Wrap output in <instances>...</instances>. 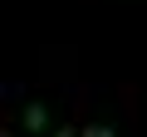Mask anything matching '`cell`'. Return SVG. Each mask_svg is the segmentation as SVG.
<instances>
[{"label": "cell", "instance_id": "7a4b0ae2", "mask_svg": "<svg viewBox=\"0 0 147 137\" xmlns=\"http://www.w3.org/2000/svg\"><path fill=\"white\" fill-rule=\"evenodd\" d=\"M84 137H113V127H108V122H88V127H84Z\"/></svg>", "mask_w": 147, "mask_h": 137}, {"label": "cell", "instance_id": "3957f363", "mask_svg": "<svg viewBox=\"0 0 147 137\" xmlns=\"http://www.w3.org/2000/svg\"><path fill=\"white\" fill-rule=\"evenodd\" d=\"M54 137H79V132H74V127L64 122V127H54Z\"/></svg>", "mask_w": 147, "mask_h": 137}, {"label": "cell", "instance_id": "6da1fadb", "mask_svg": "<svg viewBox=\"0 0 147 137\" xmlns=\"http://www.w3.org/2000/svg\"><path fill=\"white\" fill-rule=\"evenodd\" d=\"M44 127H49V108L39 98H30L25 103V132H44Z\"/></svg>", "mask_w": 147, "mask_h": 137}]
</instances>
